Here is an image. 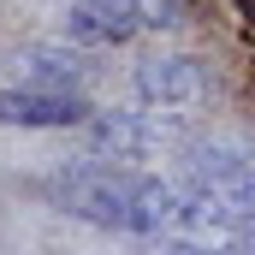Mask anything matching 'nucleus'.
<instances>
[{"label": "nucleus", "instance_id": "1", "mask_svg": "<svg viewBox=\"0 0 255 255\" xmlns=\"http://www.w3.org/2000/svg\"><path fill=\"white\" fill-rule=\"evenodd\" d=\"M48 190L71 220L119 232V238H160V232H178V220H184V190L142 166H101V160L71 166Z\"/></svg>", "mask_w": 255, "mask_h": 255}, {"label": "nucleus", "instance_id": "2", "mask_svg": "<svg viewBox=\"0 0 255 255\" xmlns=\"http://www.w3.org/2000/svg\"><path fill=\"white\" fill-rule=\"evenodd\" d=\"M184 142V113H154V107H113V113H89L83 148L101 166H136L154 154H172Z\"/></svg>", "mask_w": 255, "mask_h": 255}, {"label": "nucleus", "instance_id": "3", "mask_svg": "<svg viewBox=\"0 0 255 255\" xmlns=\"http://www.w3.org/2000/svg\"><path fill=\"white\" fill-rule=\"evenodd\" d=\"M172 24H178L172 0H71L65 6V42L71 48H125L136 36H154Z\"/></svg>", "mask_w": 255, "mask_h": 255}, {"label": "nucleus", "instance_id": "4", "mask_svg": "<svg viewBox=\"0 0 255 255\" xmlns=\"http://www.w3.org/2000/svg\"><path fill=\"white\" fill-rule=\"evenodd\" d=\"M208 95V65L196 54H148L136 65V101L154 113H184Z\"/></svg>", "mask_w": 255, "mask_h": 255}, {"label": "nucleus", "instance_id": "5", "mask_svg": "<svg viewBox=\"0 0 255 255\" xmlns=\"http://www.w3.org/2000/svg\"><path fill=\"white\" fill-rule=\"evenodd\" d=\"M0 125H18V130H83L89 125V101L77 89L12 83V89H0Z\"/></svg>", "mask_w": 255, "mask_h": 255}, {"label": "nucleus", "instance_id": "6", "mask_svg": "<svg viewBox=\"0 0 255 255\" xmlns=\"http://www.w3.org/2000/svg\"><path fill=\"white\" fill-rule=\"evenodd\" d=\"M12 65H18L24 83H36V89H83V77H89L83 48H65V42H30V48L12 54Z\"/></svg>", "mask_w": 255, "mask_h": 255}, {"label": "nucleus", "instance_id": "7", "mask_svg": "<svg viewBox=\"0 0 255 255\" xmlns=\"http://www.w3.org/2000/svg\"><path fill=\"white\" fill-rule=\"evenodd\" d=\"M238 255H255V220L244 226V232H238Z\"/></svg>", "mask_w": 255, "mask_h": 255}]
</instances>
